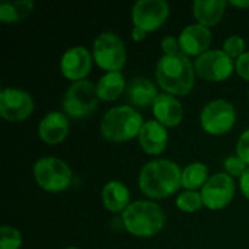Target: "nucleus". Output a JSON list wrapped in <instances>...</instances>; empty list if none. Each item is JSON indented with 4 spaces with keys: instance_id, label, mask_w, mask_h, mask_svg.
I'll use <instances>...</instances> for the list:
<instances>
[{
    "instance_id": "obj_16",
    "label": "nucleus",
    "mask_w": 249,
    "mask_h": 249,
    "mask_svg": "<svg viewBox=\"0 0 249 249\" xmlns=\"http://www.w3.org/2000/svg\"><path fill=\"white\" fill-rule=\"evenodd\" d=\"M137 140L144 153L158 156L162 152H165V149L168 147L169 133L166 127H163L156 120H149V121H144Z\"/></svg>"
},
{
    "instance_id": "obj_7",
    "label": "nucleus",
    "mask_w": 249,
    "mask_h": 249,
    "mask_svg": "<svg viewBox=\"0 0 249 249\" xmlns=\"http://www.w3.org/2000/svg\"><path fill=\"white\" fill-rule=\"evenodd\" d=\"M93 61L108 71H121L127 63V48L121 36L115 32H101L93 39Z\"/></svg>"
},
{
    "instance_id": "obj_23",
    "label": "nucleus",
    "mask_w": 249,
    "mask_h": 249,
    "mask_svg": "<svg viewBox=\"0 0 249 249\" xmlns=\"http://www.w3.org/2000/svg\"><path fill=\"white\" fill-rule=\"evenodd\" d=\"M32 0L6 1L0 4V20L3 23H16L25 19L34 9Z\"/></svg>"
},
{
    "instance_id": "obj_20",
    "label": "nucleus",
    "mask_w": 249,
    "mask_h": 249,
    "mask_svg": "<svg viewBox=\"0 0 249 249\" xmlns=\"http://www.w3.org/2000/svg\"><path fill=\"white\" fill-rule=\"evenodd\" d=\"M228 6L229 3L225 0H196L193 3V15L200 25L212 28L222 20Z\"/></svg>"
},
{
    "instance_id": "obj_29",
    "label": "nucleus",
    "mask_w": 249,
    "mask_h": 249,
    "mask_svg": "<svg viewBox=\"0 0 249 249\" xmlns=\"http://www.w3.org/2000/svg\"><path fill=\"white\" fill-rule=\"evenodd\" d=\"M235 71L239 77L249 82V51H245L239 58L235 60Z\"/></svg>"
},
{
    "instance_id": "obj_25",
    "label": "nucleus",
    "mask_w": 249,
    "mask_h": 249,
    "mask_svg": "<svg viewBox=\"0 0 249 249\" xmlns=\"http://www.w3.org/2000/svg\"><path fill=\"white\" fill-rule=\"evenodd\" d=\"M22 233L13 226L0 228V249H19L22 247Z\"/></svg>"
},
{
    "instance_id": "obj_31",
    "label": "nucleus",
    "mask_w": 249,
    "mask_h": 249,
    "mask_svg": "<svg viewBox=\"0 0 249 249\" xmlns=\"http://www.w3.org/2000/svg\"><path fill=\"white\" fill-rule=\"evenodd\" d=\"M239 190H241L242 196H245V198L249 200V166L244 172V175L239 178Z\"/></svg>"
},
{
    "instance_id": "obj_9",
    "label": "nucleus",
    "mask_w": 249,
    "mask_h": 249,
    "mask_svg": "<svg viewBox=\"0 0 249 249\" xmlns=\"http://www.w3.org/2000/svg\"><path fill=\"white\" fill-rule=\"evenodd\" d=\"M196 74L206 82H225L235 71L233 58L223 50H209L194 61Z\"/></svg>"
},
{
    "instance_id": "obj_3",
    "label": "nucleus",
    "mask_w": 249,
    "mask_h": 249,
    "mask_svg": "<svg viewBox=\"0 0 249 249\" xmlns=\"http://www.w3.org/2000/svg\"><path fill=\"white\" fill-rule=\"evenodd\" d=\"M165 220L162 207L149 200L133 201L121 214L123 228L136 238L156 236L163 229Z\"/></svg>"
},
{
    "instance_id": "obj_17",
    "label": "nucleus",
    "mask_w": 249,
    "mask_h": 249,
    "mask_svg": "<svg viewBox=\"0 0 249 249\" xmlns=\"http://www.w3.org/2000/svg\"><path fill=\"white\" fill-rule=\"evenodd\" d=\"M153 117L163 127H177L184 118V108L179 99L169 93H159L152 105Z\"/></svg>"
},
{
    "instance_id": "obj_34",
    "label": "nucleus",
    "mask_w": 249,
    "mask_h": 249,
    "mask_svg": "<svg viewBox=\"0 0 249 249\" xmlns=\"http://www.w3.org/2000/svg\"><path fill=\"white\" fill-rule=\"evenodd\" d=\"M64 249H80V248H77V247H67V248H64Z\"/></svg>"
},
{
    "instance_id": "obj_18",
    "label": "nucleus",
    "mask_w": 249,
    "mask_h": 249,
    "mask_svg": "<svg viewBox=\"0 0 249 249\" xmlns=\"http://www.w3.org/2000/svg\"><path fill=\"white\" fill-rule=\"evenodd\" d=\"M125 96L131 107L134 108H147L149 105H153L156 98L159 96L156 85L147 79V77H133L127 83Z\"/></svg>"
},
{
    "instance_id": "obj_14",
    "label": "nucleus",
    "mask_w": 249,
    "mask_h": 249,
    "mask_svg": "<svg viewBox=\"0 0 249 249\" xmlns=\"http://www.w3.org/2000/svg\"><path fill=\"white\" fill-rule=\"evenodd\" d=\"M212 39L213 35L210 28L200 23L185 26L178 36L181 53L187 57H200L201 54L207 53L210 50Z\"/></svg>"
},
{
    "instance_id": "obj_11",
    "label": "nucleus",
    "mask_w": 249,
    "mask_h": 249,
    "mask_svg": "<svg viewBox=\"0 0 249 249\" xmlns=\"http://www.w3.org/2000/svg\"><path fill=\"white\" fill-rule=\"evenodd\" d=\"M35 109L32 96L19 88H4L0 92V115L4 121L19 123L28 120Z\"/></svg>"
},
{
    "instance_id": "obj_15",
    "label": "nucleus",
    "mask_w": 249,
    "mask_h": 249,
    "mask_svg": "<svg viewBox=\"0 0 249 249\" xmlns=\"http://www.w3.org/2000/svg\"><path fill=\"white\" fill-rule=\"evenodd\" d=\"M70 133V121L64 112L51 111L42 117L38 124L39 139L50 146L63 143Z\"/></svg>"
},
{
    "instance_id": "obj_1",
    "label": "nucleus",
    "mask_w": 249,
    "mask_h": 249,
    "mask_svg": "<svg viewBox=\"0 0 249 249\" xmlns=\"http://www.w3.org/2000/svg\"><path fill=\"white\" fill-rule=\"evenodd\" d=\"M182 169L171 159H155L144 163L139 174L140 191L155 200H163L174 196L181 185Z\"/></svg>"
},
{
    "instance_id": "obj_13",
    "label": "nucleus",
    "mask_w": 249,
    "mask_h": 249,
    "mask_svg": "<svg viewBox=\"0 0 249 249\" xmlns=\"http://www.w3.org/2000/svg\"><path fill=\"white\" fill-rule=\"evenodd\" d=\"M93 55L92 53L82 45L70 47L64 51L60 58V71L70 82L85 80L92 70Z\"/></svg>"
},
{
    "instance_id": "obj_8",
    "label": "nucleus",
    "mask_w": 249,
    "mask_h": 249,
    "mask_svg": "<svg viewBox=\"0 0 249 249\" xmlns=\"http://www.w3.org/2000/svg\"><path fill=\"white\" fill-rule=\"evenodd\" d=\"M236 109L226 99H213L204 105L200 114V125L210 136L229 133L236 124Z\"/></svg>"
},
{
    "instance_id": "obj_33",
    "label": "nucleus",
    "mask_w": 249,
    "mask_h": 249,
    "mask_svg": "<svg viewBox=\"0 0 249 249\" xmlns=\"http://www.w3.org/2000/svg\"><path fill=\"white\" fill-rule=\"evenodd\" d=\"M231 6L233 7H241V9H249V0H232V1H228Z\"/></svg>"
},
{
    "instance_id": "obj_5",
    "label": "nucleus",
    "mask_w": 249,
    "mask_h": 249,
    "mask_svg": "<svg viewBox=\"0 0 249 249\" xmlns=\"http://www.w3.org/2000/svg\"><path fill=\"white\" fill-rule=\"evenodd\" d=\"M32 174L38 187L47 193L66 191L73 179V171L67 162L60 158L45 156L34 163Z\"/></svg>"
},
{
    "instance_id": "obj_10",
    "label": "nucleus",
    "mask_w": 249,
    "mask_h": 249,
    "mask_svg": "<svg viewBox=\"0 0 249 249\" xmlns=\"http://www.w3.org/2000/svg\"><path fill=\"white\" fill-rule=\"evenodd\" d=\"M236 185L235 179L226 172H217L210 175L206 185L201 188L200 194L204 203V207L217 212L228 207L235 197Z\"/></svg>"
},
{
    "instance_id": "obj_26",
    "label": "nucleus",
    "mask_w": 249,
    "mask_h": 249,
    "mask_svg": "<svg viewBox=\"0 0 249 249\" xmlns=\"http://www.w3.org/2000/svg\"><path fill=\"white\" fill-rule=\"evenodd\" d=\"M245 39L241 35H231L225 39L222 50L231 57V58H239L245 53Z\"/></svg>"
},
{
    "instance_id": "obj_12",
    "label": "nucleus",
    "mask_w": 249,
    "mask_h": 249,
    "mask_svg": "<svg viewBox=\"0 0 249 249\" xmlns=\"http://www.w3.org/2000/svg\"><path fill=\"white\" fill-rule=\"evenodd\" d=\"M169 18V4L165 0H139L131 9L133 26L144 29L147 34L158 31Z\"/></svg>"
},
{
    "instance_id": "obj_27",
    "label": "nucleus",
    "mask_w": 249,
    "mask_h": 249,
    "mask_svg": "<svg viewBox=\"0 0 249 249\" xmlns=\"http://www.w3.org/2000/svg\"><path fill=\"white\" fill-rule=\"evenodd\" d=\"M223 165H225V172L228 175H231L232 178H241L244 175V172L248 169V165L238 155L226 158Z\"/></svg>"
},
{
    "instance_id": "obj_2",
    "label": "nucleus",
    "mask_w": 249,
    "mask_h": 249,
    "mask_svg": "<svg viewBox=\"0 0 249 249\" xmlns=\"http://www.w3.org/2000/svg\"><path fill=\"white\" fill-rule=\"evenodd\" d=\"M155 74L163 92L174 96L188 95L194 88L197 76L194 63L182 53L162 55L156 64Z\"/></svg>"
},
{
    "instance_id": "obj_24",
    "label": "nucleus",
    "mask_w": 249,
    "mask_h": 249,
    "mask_svg": "<svg viewBox=\"0 0 249 249\" xmlns=\"http://www.w3.org/2000/svg\"><path fill=\"white\" fill-rule=\"evenodd\" d=\"M175 204L182 213H196V212L201 210V207H204L201 194L198 191H184V193H181L177 197Z\"/></svg>"
},
{
    "instance_id": "obj_22",
    "label": "nucleus",
    "mask_w": 249,
    "mask_h": 249,
    "mask_svg": "<svg viewBox=\"0 0 249 249\" xmlns=\"http://www.w3.org/2000/svg\"><path fill=\"white\" fill-rule=\"evenodd\" d=\"M209 168L203 162H193L182 169L181 185L185 191H201L209 181Z\"/></svg>"
},
{
    "instance_id": "obj_21",
    "label": "nucleus",
    "mask_w": 249,
    "mask_h": 249,
    "mask_svg": "<svg viewBox=\"0 0 249 249\" xmlns=\"http://www.w3.org/2000/svg\"><path fill=\"white\" fill-rule=\"evenodd\" d=\"M125 77L121 71H108L101 76V79L96 82V90L101 101L112 102L117 101L123 93H125L127 89Z\"/></svg>"
},
{
    "instance_id": "obj_32",
    "label": "nucleus",
    "mask_w": 249,
    "mask_h": 249,
    "mask_svg": "<svg viewBox=\"0 0 249 249\" xmlns=\"http://www.w3.org/2000/svg\"><path fill=\"white\" fill-rule=\"evenodd\" d=\"M146 36H147V32H146L144 29H142V28H137V26H133V29H131V38H133L136 42H140V41H143Z\"/></svg>"
},
{
    "instance_id": "obj_4",
    "label": "nucleus",
    "mask_w": 249,
    "mask_h": 249,
    "mask_svg": "<svg viewBox=\"0 0 249 249\" xmlns=\"http://www.w3.org/2000/svg\"><path fill=\"white\" fill-rule=\"evenodd\" d=\"M142 114L131 105H120L108 109L99 124L101 136L109 143H125L136 137L143 127Z\"/></svg>"
},
{
    "instance_id": "obj_30",
    "label": "nucleus",
    "mask_w": 249,
    "mask_h": 249,
    "mask_svg": "<svg viewBox=\"0 0 249 249\" xmlns=\"http://www.w3.org/2000/svg\"><path fill=\"white\" fill-rule=\"evenodd\" d=\"M160 48L163 51V55H171V54H177V53H181V48H179V41L178 38L172 36V35H168L162 39L160 42Z\"/></svg>"
},
{
    "instance_id": "obj_19",
    "label": "nucleus",
    "mask_w": 249,
    "mask_h": 249,
    "mask_svg": "<svg viewBox=\"0 0 249 249\" xmlns=\"http://www.w3.org/2000/svg\"><path fill=\"white\" fill-rule=\"evenodd\" d=\"M101 200L104 207L111 213H124L131 204V194L125 184L120 181H109L101 191Z\"/></svg>"
},
{
    "instance_id": "obj_35",
    "label": "nucleus",
    "mask_w": 249,
    "mask_h": 249,
    "mask_svg": "<svg viewBox=\"0 0 249 249\" xmlns=\"http://www.w3.org/2000/svg\"><path fill=\"white\" fill-rule=\"evenodd\" d=\"M248 98H249V95H248Z\"/></svg>"
},
{
    "instance_id": "obj_6",
    "label": "nucleus",
    "mask_w": 249,
    "mask_h": 249,
    "mask_svg": "<svg viewBox=\"0 0 249 249\" xmlns=\"http://www.w3.org/2000/svg\"><path fill=\"white\" fill-rule=\"evenodd\" d=\"M99 101L96 83L85 79L74 82L67 88L63 98V109L67 117L80 120L95 112Z\"/></svg>"
},
{
    "instance_id": "obj_28",
    "label": "nucleus",
    "mask_w": 249,
    "mask_h": 249,
    "mask_svg": "<svg viewBox=\"0 0 249 249\" xmlns=\"http://www.w3.org/2000/svg\"><path fill=\"white\" fill-rule=\"evenodd\" d=\"M236 155L249 166V128L245 130L236 143Z\"/></svg>"
}]
</instances>
